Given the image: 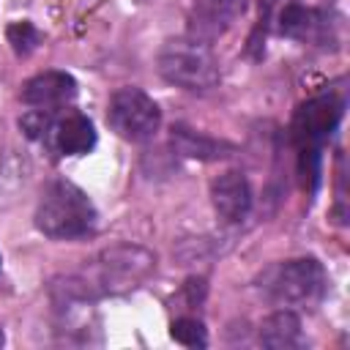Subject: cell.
Instances as JSON below:
<instances>
[{
    "instance_id": "cell-15",
    "label": "cell",
    "mask_w": 350,
    "mask_h": 350,
    "mask_svg": "<svg viewBox=\"0 0 350 350\" xmlns=\"http://www.w3.org/2000/svg\"><path fill=\"white\" fill-rule=\"evenodd\" d=\"M172 339L186 345V347H205L208 345V334H205V325L197 320V317H178L170 328Z\"/></svg>"
},
{
    "instance_id": "cell-7",
    "label": "cell",
    "mask_w": 350,
    "mask_h": 350,
    "mask_svg": "<svg viewBox=\"0 0 350 350\" xmlns=\"http://www.w3.org/2000/svg\"><path fill=\"white\" fill-rule=\"evenodd\" d=\"M46 148L57 150L60 156H85V153H90L96 148V129H93L90 118H85L77 109L55 115Z\"/></svg>"
},
{
    "instance_id": "cell-16",
    "label": "cell",
    "mask_w": 350,
    "mask_h": 350,
    "mask_svg": "<svg viewBox=\"0 0 350 350\" xmlns=\"http://www.w3.org/2000/svg\"><path fill=\"white\" fill-rule=\"evenodd\" d=\"M186 295H189V304L197 306L202 298H205V279L202 276H191L186 282Z\"/></svg>"
},
{
    "instance_id": "cell-12",
    "label": "cell",
    "mask_w": 350,
    "mask_h": 350,
    "mask_svg": "<svg viewBox=\"0 0 350 350\" xmlns=\"http://www.w3.org/2000/svg\"><path fill=\"white\" fill-rule=\"evenodd\" d=\"M170 142L175 148V153L189 156V159H200V161H219V159H230L235 153V145L224 142V139H213L208 134L191 131L186 126H172Z\"/></svg>"
},
{
    "instance_id": "cell-1",
    "label": "cell",
    "mask_w": 350,
    "mask_h": 350,
    "mask_svg": "<svg viewBox=\"0 0 350 350\" xmlns=\"http://www.w3.org/2000/svg\"><path fill=\"white\" fill-rule=\"evenodd\" d=\"M345 104L334 93H323L309 98L306 104L298 107L293 126H290V139L298 153V175L301 183L309 189V194L317 191L320 186V161H323V148L328 137L336 131L342 120Z\"/></svg>"
},
{
    "instance_id": "cell-4",
    "label": "cell",
    "mask_w": 350,
    "mask_h": 350,
    "mask_svg": "<svg viewBox=\"0 0 350 350\" xmlns=\"http://www.w3.org/2000/svg\"><path fill=\"white\" fill-rule=\"evenodd\" d=\"M156 260L150 252H145L142 246H131V243H118L112 249H104L96 260H93V271L88 276H79L82 284L96 295H118V293H129L134 287H139L150 271H153Z\"/></svg>"
},
{
    "instance_id": "cell-2",
    "label": "cell",
    "mask_w": 350,
    "mask_h": 350,
    "mask_svg": "<svg viewBox=\"0 0 350 350\" xmlns=\"http://www.w3.org/2000/svg\"><path fill=\"white\" fill-rule=\"evenodd\" d=\"M96 205L71 180L55 178L44 186L36 205V227L52 241H74L96 227Z\"/></svg>"
},
{
    "instance_id": "cell-14",
    "label": "cell",
    "mask_w": 350,
    "mask_h": 350,
    "mask_svg": "<svg viewBox=\"0 0 350 350\" xmlns=\"http://www.w3.org/2000/svg\"><path fill=\"white\" fill-rule=\"evenodd\" d=\"M5 36H8L11 49H14L19 57H27V55L41 44V33L36 30L33 22H14V25H8Z\"/></svg>"
},
{
    "instance_id": "cell-17",
    "label": "cell",
    "mask_w": 350,
    "mask_h": 350,
    "mask_svg": "<svg viewBox=\"0 0 350 350\" xmlns=\"http://www.w3.org/2000/svg\"><path fill=\"white\" fill-rule=\"evenodd\" d=\"M0 345H3V331H0Z\"/></svg>"
},
{
    "instance_id": "cell-5",
    "label": "cell",
    "mask_w": 350,
    "mask_h": 350,
    "mask_svg": "<svg viewBox=\"0 0 350 350\" xmlns=\"http://www.w3.org/2000/svg\"><path fill=\"white\" fill-rule=\"evenodd\" d=\"M107 123L126 142H148L161 126V109L145 90L120 88L109 96Z\"/></svg>"
},
{
    "instance_id": "cell-8",
    "label": "cell",
    "mask_w": 350,
    "mask_h": 350,
    "mask_svg": "<svg viewBox=\"0 0 350 350\" xmlns=\"http://www.w3.org/2000/svg\"><path fill=\"white\" fill-rule=\"evenodd\" d=\"M211 202H213L219 219H224L227 224L243 221L252 211V186H249L246 175L238 170H227L219 178H213Z\"/></svg>"
},
{
    "instance_id": "cell-10",
    "label": "cell",
    "mask_w": 350,
    "mask_h": 350,
    "mask_svg": "<svg viewBox=\"0 0 350 350\" xmlns=\"http://www.w3.org/2000/svg\"><path fill=\"white\" fill-rule=\"evenodd\" d=\"M246 0H194L191 3V36L200 41H213L221 36L241 14Z\"/></svg>"
},
{
    "instance_id": "cell-3",
    "label": "cell",
    "mask_w": 350,
    "mask_h": 350,
    "mask_svg": "<svg viewBox=\"0 0 350 350\" xmlns=\"http://www.w3.org/2000/svg\"><path fill=\"white\" fill-rule=\"evenodd\" d=\"M159 74L189 93H208L219 85V60L208 41L194 36L170 38L159 52Z\"/></svg>"
},
{
    "instance_id": "cell-11",
    "label": "cell",
    "mask_w": 350,
    "mask_h": 350,
    "mask_svg": "<svg viewBox=\"0 0 350 350\" xmlns=\"http://www.w3.org/2000/svg\"><path fill=\"white\" fill-rule=\"evenodd\" d=\"M279 30H282V36L304 41V44L306 41L323 44L325 36H328V19L317 8H306L301 3H290L279 16Z\"/></svg>"
},
{
    "instance_id": "cell-9",
    "label": "cell",
    "mask_w": 350,
    "mask_h": 350,
    "mask_svg": "<svg viewBox=\"0 0 350 350\" xmlns=\"http://www.w3.org/2000/svg\"><path fill=\"white\" fill-rule=\"evenodd\" d=\"M77 96V79L66 71H44L22 85V101L33 109H60Z\"/></svg>"
},
{
    "instance_id": "cell-13",
    "label": "cell",
    "mask_w": 350,
    "mask_h": 350,
    "mask_svg": "<svg viewBox=\"0 0 350 350\" xmlns=\"http://www.w3.org/2000/svg\"><path fill=\"white\" fill-rule=\"evenodd\" d=\"M260 345L271 347V350H290V347H301L304 345V334H301V320L295 312L290 309H279L273 314H268L260 325Z\"/></svg>"
},
{
    "instance_id": "cell-6",
    "label": "cell",
    "mask_w": 350,
    "mask_h": 350,
    "mask_svg": "<svg viewBox=\"0 0 350 350\" xmlns=\"http://www.w3.org/2000/svg\"><path fill=\"white\" fill-rule=\"evenodd\" d=\"M325 287V271L314 257H298L276 265L268 276L265 293L273 304L279 306H295V304H309L320 298Z\"/></svg>"
}]
</instances>
